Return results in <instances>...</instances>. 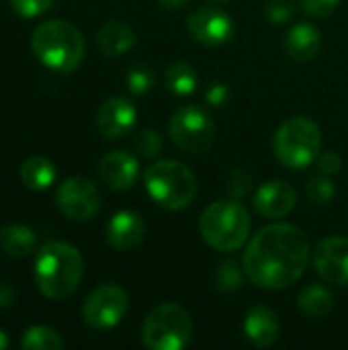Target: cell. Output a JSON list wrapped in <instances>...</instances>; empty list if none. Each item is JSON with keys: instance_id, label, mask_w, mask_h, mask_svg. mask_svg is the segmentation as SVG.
I'll return each instance as SVG.
<instances>
[{"instance_id": "cell-29", "label": "cell", "mask_w": 348, "mask_h": 350, "mask_svg": "<svg viewBox=\"0 0 348 350\" xmlns=\"http://www.w3.org/2000/svg\"><path fill=\"white\" fill-rule=\"evenodd\" d=\"M12 10L25 18H33V16H41L51 8L53 0H8Z\"/></svg>"}, {"instance_id": "cell-3", "label": "cell", "mask_w": 348, "mask_h": 350, "mask_svg": "<svg viewBox=\"0 0 348 350\" xmlns=\"http://www.w3.org/2000/svg\"><path fill=\"white\" fill-rule=\"evenodd\" d=\"M31 49L45 68L70 74L82 64L86 43L76 25L70 21L51 18L35 27L31 35Z\"/></svg>"}, {"instance_id": "cell-2", "label": "cell", "mask_w": 348, "mask_h": 350, "mask_svg": "<svg viewBox=\"0 0 348 350\" xmlns=\"http://www.w3.org/2000/svg\"><path fill=\"white\" fill-rule=\"evenodd\" d=\"M84 258L66 242H47L35 258V283L47 299L70 297L82 281Z\"/></svg>"}, {"instance_id": "cell-36", "label": "cell", "mask_w": 348, "mask_h": 350, "mask_svg": "<svg viewBox=\"0 0 348 350\" xmlns=\"http://www.w3.org/2000/svg\"><path fill=\"white\" fill-rule=\"evenodd\" d=\"M158 2H160V6H164L166 10H180V8H185V6L191 4V0H158Z\"/></svg>"}, {"instance_id": "cell-14", "label": "cell", "mask_w": 348, "mask_h": 350, "mask_svg": "<svg viewBox=\"0 0 348 350\" xmlns=\"http://www.w3.org/2000/svg\"><path fill=\"white\" fill-rule=\"evenodd\" d=\"M295 203H297V193H295L293 185L287 180L265 183L252 199L254 211L267 219L287 217L293 211Z\"/></svg>"}, {"instance_id": "cell-16", "label": "cell", "mask_w": 348, "mask_h": 350, "mask_svg": "<svg viewBox=\"0 0 348 350\" xmlns=\"http://www.w3.org/2000/svg\"><path fill=\"white\" fill-rule=\"evenodd\" d=\"M144 219L135 211H119L107 224V242L119 252L137 248L144 240Z\"/></svg>"}, {"instance_id": "cell-18", "label": "cell", "mask_w": 348, "mask_h": 350, "mask_svg": "<svg viewBox=\"0 0 348 350\" xmlns=\"http://www.w3.org/2000/svg\"><path fill=\"white\" fill-rule=\"evenodd\" d=\"M322 47V33L310 23H297L285 35V51L293 62H310Z\"/></svg>"}, {"instance_id": "cell-4", "label": "cell", "mask_w": 348, "mask_h": 350, "mask_svg": "<svg viewBox=\"0 0 348 350\" xmlns=\"http://www.w3.org/2000/svg\"><path fill=\"white\" fill-rule=\"evenodd\" d=\"M199 230L211 248L219 252H236L250 236V215L242 203L234 199H222L203 211Z\"/></svg>"}, {"instance_id": "cell-30", "label": "cell", "mask_w": 348, "mask_h": 350, "mask_svg": "<svg viewBox=\"0 0 348 350\" xmlns=\"http://www.w3.org/2000/svg\"><path fill=\"white\" fill-rule=\"evenodd\" d=\"M265 14L273 25H285L293 16V2L291 0H269Z\"/></svg>"}, {"instance_id": "cell-15", "label": "cell", "mask_w": 348, "mask_h": 350, "mask_svg": "<svg viewBox=\"0 0 348 350\" xmlns=\"http://www.w3.org/2000/svg\"><path fill=\"white\" fill-rule=\"evenodd\" d=\"M137 174H139L137 158L123 150L109 152L98 162V176L113 191L131 189L137 180Z\"/></svg>"}, {"instance_id": "cell-22", "label": "cell", "mask_w": 348, "mask_h": 350, "mask_svg": "<svg viewBox=\"0 0 348 350\" xmlns=\"http://www.w3.org/2000/svg\"><path fill=\"white\" fill-rule=\"evenodd\" d=\"M297 306L308 318L322 320L334 308V293L324 285H308L297 295Z\"/></svg>"}, {"instance_id": "cell-13", "label": "cell", "mask_w": 348, "mask_h": 350, "mask_svg": "<svg viewBox=\"0 0 348 350\" xmlns=\"http://www.w3.org/2000/svg\"><path fill=\"white\" fill-rule=\"evenodd\" d=\"M137 121V111L133 103L125 96L107 98L96 111V127L107 139L125 137Z\"/></svg>"}, {"instance_id": "cell-17", "label": "cell", "mask_w": 348, "mask_h": 350, "mask_svg": "<svg viewBox=\"0 0 348 350\" xmlns=\"http://www.w3.org/2000/svg\"><path fill=\"white\" fill-rule=\"evenodd\" d=\"M244 334L258 349L273 347L281 334V324H279L277 314L267 306L252 308L244 320Z\"/></svg>"}, {"instance_id": "cell-28", "label": "cell", "mask_w": 348, "mask_h": 350, "mask_svg": "<svg viewBox=\"0 0 348 350\" xmlns=\"http://www.w3.org/2000/svg\"><path fill=\"white\" fill-rule=\"evenodd\" d=\"M135 150L142 158H156L162 152V137L152 129H144L135 137Z\"/></svg>"}, {"instance_id": "cell-32", "label": "cell", "mask_w": 348, "mask_h": 350, "mask_svg": "<svg viewBox=\"0 0 348 350\" xmlns=\"http://www.w3.org/2000/svg\"><path fill=\"white\" fill-rule=\"evenodd\" d=\"M299 4L304 6L306 12L324 18V16H330L336 10L340 0H299Z\"/></svg>"}, {"instance_id": "cell-11", "label": "cell", "mask_w": 348, "mask_h": 350, "mask_svg": "<svg viewBox=\"0 0 348 350\" xmlns=\"http://www.w3.org/2000/svg\"><path fill=\"white\" fill-rule=\"evenodd\" d=\"M187 29L191 37L201 45H224L234 37V21L232 16L222 8H199L189 14Z\"/></svg>"}, {"instance_id": "cell-20", "label": "cell", "mask_w": 348, "mask_h": 350, "mask_svg": "<svg viewBox=\"0 0 348 350\" xmlns=\"http://www.w3.org/2000/svg\"><path fill=\"white\" fill-rule=\"evenodd\" d=\"M37 236L31 228L21 224H10L0 230V250L10 258H25L35 250Z\"/></svg>"}, {"instance_id": "cell-12", "label": "cell", "mask_w": 348, "mask_h": 350, "mask_svg": "<svg viewBox=\"0 0 348 350\" xmlns=\"http://www.w3.org/2000/svg\"><path fill=\"white\" fill-rule=\"evenodd\" d=\"M314 267L318 275L336 287L348 285V238L330 236L324 238L314 250Z\"/></svg>"}, {"instance_id": "cell-31", "label": "cell", "mask_w": 348, "mask_h": 350, "mask_svg": "<svg viewBox=\"0 0 348 350\" xmlns=\"http://www.w3.org/2000/svg\"><path fill=\"white\" fill-rule=\"evenodd\" d=\"M250 183H252L250 174H248L246 170L238 168V170H234L232 176H230L228 191H230V195H234L236 199H240V197H244V195L250 191Z\"/></svg>"}, {"instance_id": "cell-1", "label": "cell", "mask_w": 348, "mask_h": 350, "mask_svg": "<svg viewBox=\"0 0 348 350\" xmlns=\"http://www.w3.org/2000/svg\"><path fill=\"white\" fill-rule=\"evenodd\" d=\"M310 262V240L304 230L291 224L263 228L242 256L246 277L260 289L279 291L295 285Z\"/></svg>"}, {"instance_id": "cell-9", "label": "cell", "mask_w": 348, "mask_h": 350, "mask_svg": "<svg viewBox=\"0 0 348 350\" xmlns=\"http://www.w3.org/2000/svg\"><path fill=\"white\" fill-rule=\"evenodd\" d=\"M129 310V297L123 287L105 283L96 287L82 306L84 322L94 330H109L121 324Z\"/></svg>"}, {"instance_id": "cell-23", "label": "cell", "mask_w": 348, "mask_h": 350, "mask_svg": "<svg viewBox=\"0 0 348 350\" xmlns=\"http://www.w3.org/2000/svg\"><path fill=\"white\" fill-rule=\"evenodd\" d=\"M166 88L176 96H189L199 86V74L189 62H174L164 72Z\"/></svg>"}, {"instance_id": "cell-25", "label": "cell", "mask_w": 348, "mask_h": 350, "mask_svg": "<svg viewBox=\"0 0 348 350\" xmlns=\"http://www.w3.org/2000/svg\"><path fill=\"white\" fill-rule=\"evenodd\" d=\"M244 277H246L244 267H240L236 260H226L219 265V269L215 273V283H217L219 291L234 293L244 285Z\"/></svg>"}, {"instance_id": "cell-8", "label": "cell", "mask_w": 348, "mask_h": 350, "mask_svg": "<svg viewBox=\"0 0 348 350\" xmlns=\"http://www.w3.org/2000/svg\"><path fill=\"white\" fill-rule=\"evenodd\" d=\"M168 129L174 146L193 156L207 152L215 139V125L211 117L197 105H185L176 109Z\"/></svg>"}, {"instance_id": "cell-19", "label": "cell", "mask_w": 348, "mask_h": 350, "mask_svg": "<svg viewBox=\"0 0 348 350\" xmlns=\"http://www.w3.org/2000/svg\"><path fill=\"white\" fill-rule=\"evenodd\" d=\"M137 37L135 31L125 21H107L96 35V43L103 55L107 57H119L133 49Z\"/></svg>"}, {"instance_id": "cell-35", "label": "cell", "mask_w": 348, "mask_h": 350, "mask_svg": "<svg viewBox=\"0 0 348 350\" xmlns=\"http://www.w3.org/2000/svg\"><path fill=\"white\" fill-rule=\"evenodd\" d=\"M14 297H16L14 289L10 285H6V283H0V308L12 306L14 304Z\"/></svg>"}, {"instance_id": "cell-7", "label": "cell", "mask_w": 348, "mask_h": 350, "mask_svg": "<svg viewBox=\"0 0 348 350\" xmlns=\"http://www.w3.org/2000/svg\"><path fill=\"white\" fill-rule=\"evenodd\" d=\"M142 340L150 350L187 349L193 340V318L180 304H162L146 316Z\"/></svg>"}, {"instance_id": "cell-10", "label": "cell", "mask_w": 348, "mask_h": 350, "mask_svg": "<svg viewBox=\"0 0 348 350\" xmlns=\"http://www.w3.org/2000/svg\"><path fill=\"white\" fill-rule=\"evenodd\" d=\"M59 211L74 221H88L101 211V193L92 180L84 176H70L57 187L55 195Z\"/></svg>"}, {"instance_id": "cell-33", "label": "cell", "mask_w": 348, "mask_h": 350, "mask_svg": "<svg viewBox=\"0 0 348 350\" xmlns=\"http://www.w3.org/2000/svg\"><path fill=\"white\" fill-rule=\"evenodd\" d=\"M316 164L320 168V172L324 174H336L343 168V158L336 152H320L316 158Z\"/></svg>"}, {"instance_id": "cell-38", "label": "cell", "mask_w": 348, "mask_h": 350, "mask_svg": "<svg viewBox=\"0 0 348 350\" xmlns=\"http://www.w3.org/2000/svg\"><path fill=\"white\" fill-rule=\"evenodd\" d=\"M213 2H228V0H213Z\"/></svg>"}, {"instance_id": "cell-21", "label": "cell", "mask_w": 348, "mask_h": 350, "mask_svg": "<svg viewBox=\"0 0 348 350\" xmlns=\"http://www.w3.org/2000/svg\"><path fill=\"white\" fill-rule=\"evenodd\" d=\"M57 170L51 160L43 156H31L21 164V180L31 191H45L55 183Z\"/></svg>"}, {"instance_id": "cell-27", "label": "cell", "mask_w": 348, "mask_h": 350, "mask_svg": "<svg viewBox=\"0 0 348 350\" xmlns=\"http://www.w3.org/2000/svg\"><path fill=\"white\" fill-rule=\"evenodd\" d=\"M308 197L314 205H328L334 199V183L322 174H316L308 180Z\"/></svg>"}, {"instance_id": "cell-6", "label": "cell", "mask_w": 348, "mask_h": 350, "mask_svg": "<svg viewBox=\"0 0 348 350\" xmlns=\"http://www.w3.org/2000/svg\"><path fill=\"white\" fill-rule=\"evenodd\" d=\"M322 148V131L310 117H293L285 121L273 139L275 158L291 170L308 168L316 162Z\"/></svg>"}, {"instance_id": "cell-37", "label": "cell", "mask_w": 348, "mask_h": 350, "mask_svg": "<svg viewBox=\"0 0 348 350\" xmlns=\"http://www.w3.org/2000/svg\"><path fill=\"white\" fill-rule=\"evenodd\" d=\"M6 347H8V336L4 330H0V350H4Z\"/></svg>"}, {"instance_id": "cell-24", "label": "cell", "mask_w": 348, "mask_h": 350, "mask_svg": "<svg viewBox=\"0 0 348 350\" xmlns=\"http://www.w3.org/2000/svg\"><path fill=\"white\" fill-rule=\"evenodd\" d=\"M21 347L27 350H59L64 347V340L47 326H31L25 330Z\"/></svg>"}, {"instance_id": "cell-26", "label": "cell", "mask_w": 348, "mask_h": 350, "mask_svg": "<svg viewBox=\"0 0 348 350\" xmlns=\"http://www.w3.org/2000/svg\"><path fill=\"white\" fill-rule=\"evenodd\" d=\"M125 82H127V88H129L131 94H137V96L148 94L152 90V86H154V72H152L150 66L137 64V66H133L129 70Z\"/></svg>"}, {"instance_id": "cell-34", "label": "cell", "mask_w": 348, "mask_h": 350, "mask_svg": "<svg viewBox=\"0 0 348 350\" xmlns=\"http://www.w3.org/2000/svg\"><path fill=\"white\" fill-rule=\"evenodd\" d=\"M228 98H230V90H228L226 84H213V86L205 92V100H207V105H211V107H222V105L228 103Z\"/></svg>"}, {"instance_id": "cell-5", "label": "cell", "mask_w": 348, "mask_h": 350, "mask_svg": "<svg viewBox=\"0 0 348 350\" xmlns=\"http://www.w3.org/2000/svg\"><path fill=\"white\" fill-rule=\"evenodd\" d=\"M144 183L152 201L168 211L187 209L197 197V178L178 160L154 162L144 172Z\"/></svg>"}]
</instances>
